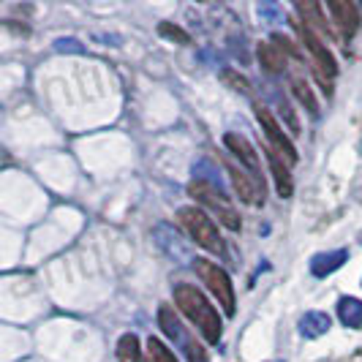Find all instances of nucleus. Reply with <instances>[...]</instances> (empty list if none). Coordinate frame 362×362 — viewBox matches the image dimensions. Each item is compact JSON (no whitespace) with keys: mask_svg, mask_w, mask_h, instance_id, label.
<instances>
[{"mask_svg":"<svg viewBox=\"0 0 362 362\" xmlns=\"http://www.w3.org/2000/svg\"><path fill=\"white\" fill-rule=\"evenodd\" d=\"M175 303H177V308L191 319V325H197V329L204 335L207 344H213V346L221 344V335H223L221 316H218V310L210 305V300H207L197 286H191V284H177V286H175Z\"/></svg>","mask_w":362,"mask_h":362,"instance_id":"nucleus-1","label":"nucleus"},{"mask_svg":"<svg viewBox=\"0 0 362 362\" xmlns=\"http://www.w3.org/2000/svg\"><path fill=\"white\" fill-rule=\"evenodd\" d=\"M188 194H191V199L199 202L202 207H210V210L218 216V221H221L226 229L240 232V226H243L240 213L235 210V204L223 197L221 185H216V182H207V180H194L191 185H188Z\"/></svg>","mask_w":362,"mask_h":362,"instance_id":"nucleus-2","label":"nucleus"},{"mask_svg":"<svg viewBox=\"0 0 362 362\" xmlns=\"http://www.w3.org/2000/svg\"><path fill=\"white\" fill-rule=\"evenodd\" d=\"M177 223H180L182 232H188V237H191L197 245L213 251V254H221V251H223V240H221L216 223L207 218L204 210H199V207H180V210H177Z\"/></svg>","mask_w":362,"mask_h":362,"instance_id":"nucleus-3","label":"nucleus"},{"mask_svg":"<svg viewBox=\"0 0 362 362\" xmlns=\"http://www.w3.org/2000/svg\"><path fill=\"white\" fill-rule=\"evenodd\" d=\"M158 325H161V329L166 332V338H172V341L177 344V349L185 354L188 362H210L204 346H202L199 341H194V335L182 327V322L175 316V310L169 308V305H161V308H158Z\"/></svg>","mask_w":362,"mask_h":362,"instance_id":"nucleus-4","label":"nucleus"},{"mask_svg":"<svg viewBox=\"0 0 362 362\" xmlns=\"http://www.w3.org/2000/svg\"><path fill=\"white\" fill-rule=\"evenodd\" d=\"M194 270L199 272V278L204 281V286L213 291V297H218L221 308L226 316H235L237 300H235V289H232V278L226 275L223 267H218L207 259H194Z\"/></svg>","mask_w":362,"mask_h":362,"instance_id":"nucleus-5","label":"nucleus"},{"mask_svg":"<svg viewBox=\"0 0 362 362\" xmlns=\"http://www.w3.org/2000/svg\"><path fill=\"white\" fill-rule=\"evenodd\" d=\"M300 38H303V44H305V49H308V54H310V60H313L316 74L322 76V88L329 90V88H332V76L338 74V63H335V57L329 54V49L319 41V36L310 30L308 25H303V28H300Z\"/></svg>","mask_w":362,"mask_h":362,"instance_id":"nucleus-6","label":"nucleus"},{"mask_svg":"<svg viewBox=\"0 0 362 362\" xmlns=\"http://www.w3.org/2000/svg\"><path fill=\"white\" fill-rule=\"evenodd\" d=\"M256 117H259V123L264 128V134H267V145L278 147V153H281V158L286 163H297V150L291 145V139L284 134V128L278 126V120L270 115V109L262 107V104H256L254 107Z\"/></svg>","mask_w":362,"mask_h":362,"instance_id":"nucleus-7","label":"nucleus"},{"mask_svg":"<svg viewBox=\"0 0 362 362\" xmlns=\"http://www.w3.org/2000/svg\"><path fill=\"white\" fill-rule=\"evenodd\" d=\"M226 169H229V177H232V185H235L240 199L245 204H264V185L254 172H245L235 163H226Z\"/></svg>","mask_w":362,"mask_h":362,"instance_id":"nucleus-8","label":"nucleus"},{"mask_svg":"<svg viewBox=\"0 0 362 362\" xmlns=\"http://www.w3.org/2000/svg\"><path fill=\"white\" fill-rule=\"evenodd\" d=\"M329 14L335 17L338 28L344 30L346 36H354V30L360 28V8L354 0H327Z\"/></svg>","mask_w":362,"mask_h":362,"instance_id":"nucleus-9","label":"nucleus"},{"mask_svg":"<svg viewBox=\"0 0 362 362\" xmlns=\"http://www.w3.org/2000/svg\"><path fill=\"white\" fill-rule=\"evenodd\" d=\"M223 145H226V150H229L232 156L240 158V163H243L248 172L259 175V158H256V150L245 136H240V134H235V131H229V134H223Z\"/></svg>","mask_w":362,"mask_h":362,"instance_id":"nucleus-10","label":"nucleus"},{"mask_svg":"<svg viewBox=\"0 0 362 362\" xmlns=\"http://www.w3.org/2000/svg\"><path fill=\"white\" fill-rule=\"evenodd\" d=\"M349 259V251L338 248V251H327V254H316L310 259V275L313 278H327L335 270H341Z\"/></svg>","mask_w":362,"mask_h":362,"instance_id":"nucleus-11","label":"nucleus"},{"mask_svg":"<svg viewBox=\"0 0 362 362\" xmlns=\"http://www.w3.org/2000/svg\"><path fill=\"white\" fill-rule=\"evenodd\" d=\"M156 240H158V245H161V251L169 259H177V262H188L191 256H188V248H185V243H182L177 232H172L166 223L161 226H156Z\"/></svg>","mask_w":362,"mask_h":362,"instance_id":"nucleus-12","label":"nucleus"},{"mask_svg":"<svg viewBox=\"0 0 362 362\" xmlns=\"http://www.w3.org/2000/svg\"><path fill=\"white\" fill-rule=\"evenodd\" d=\"M329 327H332V319L322 313V310H308L303 319H300V335L305 338V341H316V338H322L325 332H329Z\"/></svg>","mask_w":362,"mask_h":362,"instance_id":"nucleus-13","label":"nucleus"},{"mask_svg":"<svg viewBox=\"0 0 362 362\" xmlns=\"http://www.w3.org/2000/svg\"><path fill=\"white\" fill-rule=\"evenodd\" d=\"M264 153H267V163H270V172H272V177H275L278 194H281L284 199H289L291 191H294V182H291V175H289V169H286V161L278 158V156L272 153V147H264Z\"/></svg>","mask_w":362,"mask_h":362,"instance_id":"nucleus-14","label":"nucleus"},{"mask_svg":"<svg viewBox=\"0 0 362 362\" xmlns=\"http://www.w3.org/2000/svg\"><path fill=\"white\" fill-rule=\"evenodd\" d=\"M259 63L267 74H281L286 71V54H284V47H278L275 41L272 44H259Z\"/></svg>","mask_w":362,"mask_h":362,"instance_id":"nucleus-15","label":"nucleus"},{"mask_svg":"<svg viewBox=\"0 0 362 362\" xmlns=\"http://www.w3.org/2000/svg\"><path fill=\"white\" fill-rule=\"evenodd\" d=\"M338 319L351 329H360L362 327V300L357 297H341L338 303Z\"/></svg>","mask_w":362,"mask_h":362,"instance_id":"nucleus-16","label":"nucleus"},{"mask_svg":"<svg viewBox=\"0 0 362 362\" xmlns=\"http://www.w3.org/2000/svg\"><path fill=\"white\" fill-rule=\"evenodd\" d=\"M117 360L120 362H142V346L134 332H126L117 341Z\"/></svg>","mask_w":362,"mask_h":362,"instance_id":"nucleus-17","label":"nucleus"},{"mask_svg":"<svg viewBox=\"0 0 362 362\" xmlns=\"http://www.w3.org/2000/svg\"><path fill=\"white\" fill-rule=\"evenodd\" d=\"M294 6L300 8V14H303V19H305V22L316 25L319 30H325L327 36H329L327 19H325V14H322V8H319V3H316V0H294Z\"/></svg>","mask_w":362,"mask_h":362,"instance_id":"nucleus-18","label":"nucleus"},{"mask_svg":"<svg viewBox=\"0 0 362 362\" xmlns=\"http://www.w3.org/2000/svg\"><path fill=\"white\" fill-rule=\"evenodd\" d=\"M291 90H294V95L303 101V107L308 109L313 117H319V104H316V98H313V93H310V88L305 85L303 76H291Z\"/></svg>","mask_w":362,"mask_h":362,"instance_id":"nucleus-19","label":"nucleus"},{"mask_svg":"<svg viewBox=\"0 0 362 362\" xmlns=\"http://www.w3.org/2000/svg\"><path fill=\"white\" fill-rule=\"evenodd\" d=\"M194 180H207V182L221 185V175H218V169L213 166V161L202 158V161L194 163Z\"/></svg>","mask_w":362,"mask_h":362,"instance_id":"nucleus-20","label":"nucleus"},{"mask_svg":"<svg viewBox=\"0 0 362 362\" xmlns=\"http://www.w3.org/2000/svg\"><path fill=\"white\" fill-rule=\"evenodd\" d=\"M147 351H150V362H177V357H175L158 338H150V341H147Z\"/></svg>","mask_w":362,"mask_h":362,"instance_id":"nucleus-21","label":"nucleus"},{"mask_svg":"<svg viewBox=\"0 0 362 362\" xmlns=\"http://www.w3.org/2000/svg\"><path fill=\"white\" fill-rule=\"evenodd\" d=\"M158 33H161L166 41H175V44H188V41H191V36H188L182 28L172 25V22H161V25H158Z\"/></svg>","mask_w":362,"mask_h":362,"instance_id":"nucleus-22","label":"nucleus"},{"mask_svg":"<svg viewBox=\"0 0 362 362\" xmlns=\"http://www.w3.org/2000/svg\"><path fill=\"white\" fill-rule=\"evenodd\" d=\"M52 47H54V52H60V54H85V44L76 41V38H57Z\"/></svg>","mask_w":362,"mask_h":362,"instance_id":"nucleus-23","label":"nucleus"},{"mask_svg":"<svg viewBox=\"0 0 362 362\" xmlns=\"http://www.w3.org/2000/svg\"><path fill=\"white\" fill-rule=\"evenodd\" d=\"M259 17L264 19V22H281L284 14H281V8H278L275 0H264V3L259 6Z\"/></svg>","mask_w":362,"mask_h":362,"instance_id":"nucleus-24","label":"nucleus"},{"mask_svg":"<svg viewBox=\"0 0 362 362\" xmlns=\"http://www.w3.org/2000/svg\"><path fill=\"white\" fill-rule=\"evenodd\" d=\"M221 76H223V82H226V85H232L235 90L251 93V85L245 82V76H240V74L232 71V69H223V71H221Z\"/></svg>","mask_w":362,"mask_h":362,"instance_id":"nucleus-25","label":"nucleus"},{"mask_svg":"<svg viewBox=\"0 0 362 362\" xmlns=\"http://www.w3.org/2000/svg\"><path fill=\"white\" fill-rule=\"evenodd\" d=\"M360 243H362V232H360Z\"/></svg>","mask_w":362,"mask_h":362,"instance_id":"nucleus-26","label":"nucleus"}]
</instances>
